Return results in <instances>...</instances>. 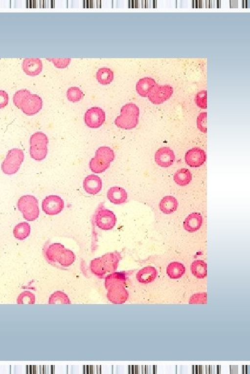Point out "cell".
I'll use <instances>...</instances> for the list:
<instances>
[{
    "label": "cell",
    "mask_w": 250,
    "mask_h": 374,
    "mask_svg": "<svg viewBox=\"0 0 250 374\" xmlns=\"http://www.w3.org/2000/svg\"><path fill=\"white\" fill-rule=\"evenodd\" d=\"M45 256L49 262L58 264L62 267H69L75 261L73 251L68 249L61 243H53L45 251Z\"/></svg>",
    "instance_id": "6da1fadb"
},
{
    "label": "cell",
    "mask_w": 250,
    "mask_h": 374,
    "mask_svg": "<svg viewBox=\"0 0 250 374\" xmlns=\"http://www.w3.org/2000/svg\"><path fill=\"white\" fill-rule=\"evenodd\" d=\"M120 259L119 253L112 252L93 259L91 263V272L96 275L102 276L106 273L115 271Z\"/></svg>",
    "instance_id": "7a4b0ae2"
},
{
    "label": "cell",
    "mask_w": 250,
    "mask_h": 374,
    "mask_svg": "<svg viewBox=\"0 0 250 374\" xmlns=\"http://www.w3.org/2000/svg\"><path fill=\"white\" fill-rule=\"evenodd\" d=\"M139 115V107L133 103H130L121 108L120 115L115 119V124L118 128L132 130L138 125Z\"/></svg>",
    "instance_id": "3957f363"
},
{
    "label": "cell",
    "mask_w": 250,
    "mask_h": 374,
    "mask_svg": "<svg viewBox=\"0 0 250 374\" xmlns=\"http://www.w3.org/2000/svg\"><path fill=\"white\" fill-rule=\"evenodd\" d=\"M114 158L115 154L110 147H99L96 151L95 157L91 159L89 167L93 173H103L108 169Z\"/></svg>",
    "instance_id": "277c9868"
},
{
    "label": "cell",
    "mask_w": 250,
    "mask_h": 374,
    "mask_svg": "<svg viewBox=\"0 0 250 374\" xmlns=\"http://www.w3.org/2000/svg\"><path fill=\"white\" fill-rule=\"evenodd\" d=\"M48 137L42 132H37L30 138L31 158L36 161H42L47 155Z\"/></svg>",
    "instance_id": "5b68a950"
},
{
    "label": "cell",
    "mask_w": 250,
    "mask_h": 374,
    "mask_svg": "<svg viewBox=\"0 0 250 374\" xmlns=\"http://www.w3.org/2000/svg\"><path fill=\"white\" fill-rule=\"evenodd\" d=\"M18 208L23 213V217L26 221H36L39 217V200L34 196L28 195L19 198Z\"/></svg>",
    "instance_id": "8992f818"
},
{
    "label": "cell",
    "mask_w": 250,
    "mask_h": 374,
    "mask_svg": "<svg viewBox=\"0 0 250 374\" xmlns=\"http://www.w3.org/2000/svg\"><path fill=\"white\" fill-rule=\"evenodd\" d=\"M24 158V152L21 149L13 148L9 150L6 158L1 164L3 173L8 175L16 174L21 168Z\"/></svg>",
    "instance_id": "52a82bcc"
},
{
    "label": "cell",
    "mask_w": 250,
    "mask_h": 374,
    "mask_svg": "<svg viewBox=\"0 0 250 374\" xmlns=\"http://www.w3.org/2000/svg\"><path fill=\"white\" fill-rule=\"evenodd\" d=\"M173 88L170 85H160L156 84L152 92L149 94L148 99L155 105H160L166 102L171 97Z\"/></svg>",
    "instance_id": "ba28073f"
},
{
    "label": "cell",
    "mask_w": 250,
    "mask_h": 374,
    "mask_svg": "<svg viewBox=\"0 0 250 374\" xmlns=\"http://www.w3.org/2000/svg\"><path fill=\"white\" fill-rule=\"evenodd\" d=\"M106 120V114L102 108L98 107H91L84 115V121L88 127L98 128L102 126Z\"/></svg>",
    "instance_id": "9c48e42d"
},
{
    "label": "cell",
    "mask_w": 250,
    "mask_h": 374,
    "mask_svg": "<svg viewBox=\"0 0 250 374\" xmlns=\"http://www.w3.org/2000/svg\"><path fill=\"white\" fill-rule=\"evenodd\" d=\"M117 218L114 212L107 208L99 210L95 217L96 225L99 229L108 231L116 224Z\"/></svg>",
    "instance_id": "30bf717a"
},
{
    "label": "cell",
    "mask_w": 250,
    "mask_h": 374,
    "mask_svg": "<svg viewBox=\"0 0 250 374\" xmlns=\"http://www.w3.org/2000/svg\"><path fill=\"white\" fill-rule=\"evenodd\" d=\"M43 210L49 216H55L60 213L64 208V202L61 197L49 196L46 197L42 203Z\"/></svg>",
    "instance_id": "8fae6325"
},
{
    "label": "cell",
    "mask_w": 250,
    "mask_h": 374,
    "mask_svg": "<svg viewBox=\"0 0 250 374\" xmlns=\"http://www.w3.org/2000/svg\"><path fill=\"white\" fill-rule=\"evenodd\" d=\"M42 107V99L37 94H30L23 101L21 110L25 115L33 116L39 113Z\"/></svg>",
    "instance_id": "7c38bea8"
},
{
    "label": "cell",
    "mask_w": 250,
    "mask_h": 374,
    "mask_svg": "<svg viewBox=\"0 0 250 374\" xmlns=\"http://www.w3.org/2000/svg\"><path fill=\"white\" fill-rule=\"evenodd\" d=\"M155 160L158 166L167 168L173 165L175 155L173 150L169 147H161L156 152Z\"/></svg>",
    "instance_id": "4fadbf2b"
},
{
    "label": "cell",
    "mask_w": 250,
    "mask_h": 374,
    "mask_svg": "<svg viewBox=\"0 0 250 374\" xmlns=\"http://www.w3.org/2000/svg\"><path fill=\"white\" fill-rule=\"evenodd\" d=\"M206 160V155L203 149L193 148L188 150L185 155V161L190 167H200Z\"/></svg>",
    "instance_id": "5bb4252c"
},
{
    "label": "cell",
    "mask_w": 250,
    "mask_h": 374,
    "mask_svg": "<svg viewBox=\"0 0 250 374\" xmlns=\"http://www.w3.org/2000/svg\"><path fill=\"white\" fill-rule=\"evenodd\" d=\"M23 71L29 77H36L43 70L42 61L40 59L29 58L23 61L22 65Z\"/></svg>",
    "instance_id": "9a60e30c"
},
{
    "label": "cell",
    "mask_w": 250,
    "mask_h": 374,
    "mask_svg": "<svg viewBox=\"0 0 250 374\" xmlns=\"http://www.w3.org/2000/svg\"><path fill=\"white\" fill-rule=\"evenodd\" d=\"M83 187L85 191L89 194H97L102 188V179L97 175H89L84 179Z\"/></svg>",
    "instance_id": "2e32d148"
},
{
    "label": "cell",
    "mask_w": 250,
    "mask_h": 374,
    "mask_svg": "<svg viewBox=\"0 0 250 374\" xmlns=\"http://www.w3.org/2000/svg\"><path fill=\"white\" fill-rule=\"evenodd\" d=\"M108 291L107 297L109 300L114 304H123L128 299V292L123 286H115L111 288Z\"/></svg>",
    "instance_id": "e0dca14e"
},
{
    "label": "cell",
    "mask_w": 250,
    "mask_h": 374,
    "mask_svg": "<svg viewBox=\"0 0 250 374\" xmlns=\"http://www.w3.org/2000/svg\"><path fill=\"white\" fill-rule=\"evenodd\" d=\"M107 198L113 204H124L128 198V194L122 187L115 186L109 188L107 192Z\"/></svg>",
    "instance_id": "ac0fdd59"
},
{
    "label": "cell",
    "mask_w": 250,
    "mask_h": 374,
    "mask_svg": "<svg viewBox=\"0 0 250 374\" xmlns=\"http://www.w3.org/2000/svg\"><path fill=\"white\" fill-rule=\"evenodd\" d=\"M203 219L201 213H192L185 218L183 222V228L185 231L190 233L198 231L203 226Z\"/></svg>",
    "instance_id": "d6986e66"
},
{
    "label": "cell",
    "mask_w": 250,
    "mask_h": 374,
    "mask_svg": "<svg viewBox=\"0 0 250 374\" xmlns=\"http://www.w3.org/2000/svg\"><path fill=\"white\" fill-rule=\"evenodd\" d=\"M156 84L155 81L152 78L145 77L140 79L136 84L137 92L142 97H147Z\"/></svg>",
    "instance_id": "ffe728a7"
},
{
    "label": "cell",
    "mask_w": 250,
    "mask_h": 374,
    "mask_svg": "<svg viewBox=\"0 0 250 374\" xmlns=\"http://www.w3.org/2000/svg\"><path fill=\"white\" fill-rule=\"evenodd\" d=\"M178 205V201L175 197L165 196L160 201L159 208L165 214L170 215L177 211Z\"/></svg>",
    "instance_id": "44dd1931"
},
{
    "label": "cell",
    "mask_w": 250,
    "mask_h": 374,
    "mask_svg": "<svg viewBox=\"0 0 250 374\" xmlns=\"http://www.w3.org/2000/svg\"><path fill=\"white\" fill-rule=\"evenodd\" d=\"M156 276L157 270L155 268L150 266L142 268L136 274L137 280L141 284H150L155 281Z\"/></svg>",
    "instance_id": "7402d4cb"
},
{
    "label": "cell",
    "mask_w": 250,
    "mask_h": 374,
    "mask_svg": "<svg viewBox=\"0 0 250 374\" xmlns=\"http://www.w3.org/2000/svg\"><path fill=\"white\" fill-rule=\"evenodd\" d=\"M125 274L124 273L115 272L107 276L105 280L106 289H109L115 286L125 285Z\"/></svg>",
    "instance_id": "603a6c76"
},
{
    "label": "cell",
    "mask_w": 250,
    "mask_h": 374,
    "mask_svg": "<svg viewBox=\"0 0 250 374\" xmlns=\"http://www.w3.org/2000/svg\"><path fill=\"white\" fill-rule=\"evenodd\" d=\"M192 180V174L187 168H181L174 175V181L180 186L184 187L189 185Z\"/></svg>",
    "instance_id": "cb8c5ba5"
},
{
    "label": "cell",
    "mask_w": 250,
    "mask_h": 374,
    "mask_svg": "<svg viewBox=\"0 0 250 374\" xmlns=\"http://www.w3.org/2000/svg\"><path fill=\"white\" fill-rule=\"evenodd\" d=\"M185 269L183 264L179 262H173L168 265L166 272L169 277L173 279H180L185 274Z\"/></svg>",
    "instance_id": "d4e9b609"
},
{
    "label": "cell",
    "mask_w": 250,
    "mask_h": 374,
    "mask_svg": "<svg viewBox=\"0 0 250 374\" xmlns=\"http://www.w3.org/2000/svg\"><path fill=\"white\" fill-rule=\"evenodd\" d=\"M191 272L198 279H204L207 276V265L201 260L195 261L191 265Z\"/></svg>",
    "instance_id": "484cf974"
},
{
    "label": "cell",
    "mask_w": 250,
    "mask_h": 374,
    "mask_svg": "<svg viewBox=\"0 0 250 374\" xmlns=\"http://www.w3.org/2000/svg\"><path fill=\"white\" fill-rule=\"evenodd\" d=\"M31 232V227L29 223L26 222H23L15 227L13 229V234L15 238L18 240L26 239L29 236Z\"/></svg>",
    "instance_id": "4316f807"
},
{
    "label": "cell",
    "mask_w": 250,
    "mask_h": 374,
    "mask_svg": "<svg viewBox=\"0 0 250 374\" xmlns=\"http://www.w3.org/2000/svg\"><path fill=\"white\" fill-rule=\"evenodd\" d=\"M114 74L112 69L102 67L97 72V79L102 85H109L114 81Z\"/></svg>",
    "instance_id": "83f0119b"
},
{
    "label": "cell",
    "mask_w": 250,
    "mask_h": 374,
    "mask_svg": "<svg viewBox=\"0 0 250 374\" xmlns=\"http://www.w3.org/2000/svg\"><path fill=\"white\" fill-rule=\"evenodd\" d=\"M49 304H70V300H69L68 296L67 294L64 293V292H61V291H57V292H54L49 297Z\"/></svg>",
    "instance_id": "f1b7e54d"
},
{
    "label": "cell",
    "mask_w": 250,
    "mask_h": 374,
    "mask_svg": "<svg viewBox=\"0 0 250 374\" xmlns=\"http://www.w3.org/2000/svg\"><path fill=\"white\" fill-rule=\"evenodd\" d=\"M67 98L69 102L76 103L80 102L84 97V93L79 87H69L67 91Z\"/></svg>",
    "instance_id": "f546056e"
},
{
    "label": "cell",
    "mask_w": 250,
    "mask_h": 374,
    "mask_svg": "<svg viewBox=\"0 0 250 374\" xmlns=\"http://www.w3.org/2000/svg\"><path fill=\"white\" fill-rule=\"evenodd\" d=\"M31 94L29 91L27 89H21V90L18 91L16 94H14L13 97V104H15L18 108L21 109L22 107V104L24 99L26 98L27 96H29Z\"/></svg>",
    "instance_id": "4dcf8cb0"
},
{
    "label": "cell",
    "mask_w": 250,
    "mask_h": 374,
    "mask_svg": "<svg viewBox=\"0 0 250 374\" xmlns=\"http://www.w3.org/2000/svg\"><path fill=\"white\" fill-rule=\"evenodd\" d=\"M18 304H34L35 303V295L29 291H25L18 296L17 299Z\"/></svg>",
    "instance_id": "1f68e13d"
},
{
    "label": "cell",
    "mask_w": 250,
    "mask_h": 374,
    "mask_svg": "<svg viewBox=\"0 0 250 374\" xmlns=\"http://www.w3.org/2000/svg\"><path fill=\"white\" fill-rule=\"evenodd\" d=\"M197 105L200 108L206 109L207 107V92L203 90L198 92L195 98Z\"/></svg>",
    "instance_id": "d6a6232c"
},
{
    "label": "cell",
    "mask_w": 250,
    "mask_h": 374,
    "mask_svg": "<svg viewBox=\"0 0 250 374\" xmlns=\"http://www.w3.org/2000/svg\"><path fill=\"white\" fill-rule=\"evenodd\" d=\"M207 113L206 112H203L198 116V119H197V125H198V128L200 131L204 132V133H206L207 132Z\"/></svg>",
    "instance_id": "836d02e7"
},
{
    "label": "cell",
    "mask_w": 250,
    "mask_h": 374,
    "mask_svg": "<svg viewBox=\"0 0 250 374\" xmlns=\"http://www.w3.org/2000/svg\"><path fill=\"white\" fill-rule=\"evenodd\" d=\"M48 61L52 62L56 68L64 69L70 64L71 59H47Z\"/></svg>",
    "instance_id": "e575fe53"
},
{
    "label": "cell",
    "mask_w": 250,
    "mask_h": 374,
    "mask_svg": "<svg viewBox=\"0 0 250 374\" xmlns=\"http://www.w3.org/2000/svg\"><path fill=\"white\" fill-rule=\"evenodd\" d=\"M206 293L195 294L190 298V304H206Z\"/></svg>",
    "instance_id": "d590c367"
},
{
    "label": "cell",
    "mask_w": 250,
    "mask_h": 374,
    "mask_svg": "<svg viewBox=\"0 0 250 374\" xmlns=\"http://www.w3.org/2000/svg\"><path fill=\"white\" fill-rule=\"evenodd\" d=\"M9 104V95L4 90H0V109L4 108Z\"/></svg>",
    "instance_id": "8d00e7d4"
}]
</instances>
